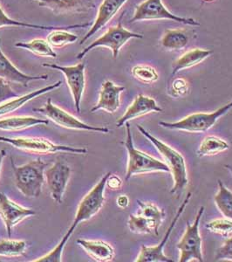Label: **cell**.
I'll return each mask as SVG.
<instances>
[{
  "mask_svg": "<svg viewBox=\"0 0 232 262\" xmlns=\"http://www.w3.org/2000/svg\"><path fill=\"white\" fill-rule=\"evenodd\" d=\"M45 176L53 200L62 204L63 195L71 177V168L65 163L57 162L45 171Z\"/></svg>",
  "mask_w": 232,
  "mask_h": 262,
  "instance_id": "cell-13",
  "label": "cell"
},
{
  "mask_svg": "<svg viewBox=\"0 0 232 262\" xmlns=\"http://www.w3.org/2000/svg\"><path fill=\"white\" fill-rule=\"evenodd\" d=\"M124 90V86H116L110 81H105L101 86L98 103L92 107L91 112L104 110L108 113H114L120 107V95Z\"/></svg>",
  "mask_w": 232,
  "mask_h": 262,
  "instance_id": "cell-18",
  "label": "cell"
},
{
  "mask_svg": "<svg viewBox=\"0 0 232 262\" xmlns=\"http://www.w3.org/2000/svg\"><path fill=\"white\" fill-rule=\"evenodd\" d=\"M206 228L212 232L226 237L232 232V221L228 217L217 219L208 222Z\"/></svg>",
  "mask_w": 232,
  "mask_h": 262,
  "instance_id": "cell-35",
  "label": "cell"
},
{
  "mask_svg": "<svg viewBox=\"0 0 232 262\" xmlns=\"http://www.w3.org/2000/svg\"><path fill=\"white\" fill-rule=\"evenodd\" d=\"M27 242L24 241L3 239L0 242V256H22L25 255Z\"/></svg>",
  "mask_w": 232,
  "mask_h": 262,
  "instance_id": "cell-31",
  "label": "cell"
},
{
  "mask_svg": "<svg viewBox=\"0 0 232 262\" xmlns=\"http://www.w3.org/2000/svg\"><path fill=\"white\" fill-rule=\"evenodd\" d=\"M204 212V207L202 206L197 212L196 220L192 225L187 223V228L182 239L176 247L180 250V262H189L191 260L202 262V238L200 236V221Z\"/></svg>",
  "mask_w": 232,
  "mask_h": 262,
  "instance_id": "cell-8",
  "label": "cell"
},
{
  "mask_svg": "<svg viewBox=\"0 0 232 262\" xmlns=\"http://www.w3.org/2000/svg\"><path fill=\"white\" fill-rule=\"evenodd\" d=\"M127 138H126V149L128 150V162L125 179L128 181L132 177L139 174L149 172H170V168L164 162L160 161L144 152L134 148L131 128L128 122L126 123Z\"/></svg>",
  "mask_w": 232,
  "mask_h": 262,
  "instance_id": "cell-3",
  "label": "cell"
},
{
  "mask_svg": "<svg viewBox=\"0 0 232 262\" xmlns=\"http://www.w3.org/2000/svg\"><path fill=\"white\" fill-rule=\"evenodd\" d=\"M153 112L161 113L163 110L158 106L154 99L143 95H138L133 101V103L128 107L125 114L118 119L116 122V126L117 128H120L130 120L135 119L137 117L145 116L147 114Z\"/></svg>",
  "mask_w": 232,
  "mask_h": 262,
  "instance_id": "cell-16",
  "label": "cell"
},
{
  "mask_svg": "<svg viewBox=\"0 0 232 262\" xmlns=\"http://www.w3.org/2000/svg\"><path fill=\"white\" fill-rule=\"evenodd\" d=\"M89 23L81 25H72V26H66V27H54V26H40V25L29 24V23H25L20 21L14 20L9 18L6 15V12H4L3 9L0 6V28L3 27H27V28H34V29H41V30H67V29H73V28H83V27H88Z\"/></svg>",
  "mask_w": 232,
  "mask_h": 262,
  "instance_id": "cell-24",
  "label": "cell"
},
{
  "mask_svg": "<svg viewBox=\"0 0 232 262\" xmlns=\"http://www.w3.org/2000/svg\"><path fill=\"white\" fill-rule=\"evenodd\" d=\"M137 128L155 146V149H157L161 158H164L165 161L164 163L170 168V172L174 179V186L171 189L170 193L176 194L179 196L189 184L184 158L178 151H176V149L157 139L142 126L138 124Z\"/></svg>",
  "mask_w": 232,
  "mask_h": 262,
  "instance_id": "cell-1",
  "label": "cell"
},
{
  "mask_svg": "<svg viewBox=\"0 0 232 262\" xmlns=\"http://www.w3.org/2000/svg\"><path fill=\"white\" fill-rule=\"evenodd\" d=\"M18 96V94L12 90L9 81L0 78V105L12 99L17 98Z\"/></svg>",
  "mask_w": 232,
  "mask_h": 262,
  "instance_id": "cell-36",
  "label": "cell"
},
{
  "mask_svg": "<svg viewBox=\"0 0 232 262\" xmlns=\"http://www.w3.org/2000/svg\"><path fill=\"white\" fill-rule=\"evenodd\" d=\"M48 164L40 158L28 164L18 166L12 158V167L14 173L16 187L27 198H39L45 181V169Z\"/></svg>",
  "mask_w": 232,
  "mask_h": 262,
  "instance_id": "cell-2",
  "label": "cell"
},
{
  "mask_svg": "<svg viewBox=\"0 0 232 262\" xmlns=\"http://www.w3.org/2000/svg\"><path fill=\"white\" fill-rule=\"evenodd\" d=\"M218 186L219 191L215 196V204L224 217L232 221V192L221 180H218Z\"/></svg>",
  "mask_w": 232,
  "mask_h": 262,
  "instance_id": "cell-29",
  "label": "cell"
},
{
  "mask_svg": "<svg viewBox=\"0 0 232 262\" xmlns=\"http://www.w3.org/2000/svg\"><path fill=\"white\" fill-rule=\"evenodd\" d=\"M34 112H39L42 115L53 121L57 125L69 129H77V130L94 131L100 133H108L109 129L106 127H97V126L88 125L85 122L67 113L62 108L57 107L52 102V99H48L45 107L33 108Z\"/></svg>",
  "mask_w": 232,
  "mask_h": 262,
  "instance_id": "cell-9",
  "label": "cell"
},
{
  "mask_svg": "<svg viewBox=\"0 0 232 262\" xmlns=\"http://www.w3.org/2000/svg\"><path fill=\"white\" fill-rule=\"evenodd\" d=\"M170 19L189 26H200L199 22L194 18H182L173 14L166 9L161 0H146L136 6L135 12L130 23L141 20H158Z\"/></svg>",
  "mask_w": 232,
  "mask_h": 262,
  "instance_id": "cell-10",
  "label": "cell"
},
{
  "mask_svg": "<svg viewBox=\"0 0 232 262\" xmlns=\"http://www.w3.org/2000/svg\"><path fill=\"white\" fill-rule=\"evenodd\" d=\"M206 2H212V1H214V0H204Z\"/></svg>",
  "mask_w": 232,
  "mask_h": 262,
  "instance_id": "cell-43",
  "label": "cell"
},
{
  "mask_svg": "<svg viewBox=\"0 0 232 262\" xmlns=\"http://www.w3.org/2000/svg\"><path fill=\"white\" fill-rule=\"evenodd\" d=\"M79 37L63 29L53 30L48 36V41L53 48H62L77 41Z\"/></svg>",
  "mask_w": 232,
  "mask_h": 262,
  "instance_id": "cell-32",
  "label": "cell"
},
{
  "mask_svg": "<svg viewBox=\"0 0 232 262\" xmlns=\"http://www.w3.org/2000/svg\"><path fill=\"white\" fill-rule=\"evenodd\" d=\"M187 90V82L184 80L178 79L173 83V91L176 92V95H184Z\"/></svg>",
  "mask_w": 232,
  "mask_h": 262,
  "instance_id": "cell-38",
  "label": "cell"
},
{
  "mask_svg": "<svg viewBox=\"0 0 232 262\" xmlns=\"http://www.w3.org/2000/svg\"><path fill=\"white\" fill-rule=\"evenodd\" d=\"M232 108V101L224 105L212 113H196L186 116L183 119L176 122H159L163 128L190 132V133H204L212 128L222 116L226 115Z\"/></svg>",
  "mask_w": 232,
  "mask_h": 262,
  "instance_id": "cell-4",
  "label": "cell"
},
{
  "mask_svg": "<svg viewBox=\"0 0 232 262\" xmlns=\"http://www.w3.org/2000/svg\"><path fill=\"white\" fill-rule=\"evenodd\" d=\"M60 86H61V81H57L55 83L35 90V91L29 93L27 95H25V96H18L17 98L12 99L10 101H6V102H4V103L0 105V116L14 112L18 108H20L21 107H23L27 102L32 101L33 99L41 96V95H44L45 93H49L53 91V90H56Z\"/></svg>",
  "mask_w": 232,
  "mask_h": 262,
  "instance_id": "cell-20",
  "label": "cell"
},
{
  "mask_svg": "<svg viewBox=\"0 0 232 262\" xmlns=\"http://www.w3.org/2000/svg\"><path fill=\"white\" fill-rule=\"evenodd\" d=\"M112 173L107 172L101 178V180L91 189V191L84 196L78 206L75 221L68 231L74 232L75 228L82 221H88L98 213L105 202L104 191L107 185V180Z\"/></svg>",
  "mask_w": 232,
  "mask_h": 262,
  "instance_id": "cell-7",
  "label": "cell"
},
{
  "mask_svg": "<svg viewBox=\"0 0 232 262\" xmlns=\"http://www.w3.org/2000/svg\"><path fill=\"white\" fill-rule=\"evenodd\" d=\"M191 196L192 193H188L186 199L182 203L181 206L179 207L178 211L176 212V215L174 217L172 222L170 224V227L167 230L166 233L164 238H163V242L160 244L155 246V247H146V246H142L141 248V252L139 253V255L137 256V259H135L136 262H172L173 260L164 254V248L165 247L168 239L170 238V234L172 232L174 227L176 226L177 221H179V219L181 217V215L182 214V212H184L186 206H188V204L191 200Z\"/></svg>",
  "mask_w": 232,
  "mask_h": 262,
  "instance_id": "cell-12",
  "label": "cell"
},
{
  "mask_svg": "<svg viewBox=\"0 0 232 262\" xmlns=\"http://www.w3.org/2000/svg\"><path fill=\"white\" fill-rule=\"evenodd\" d=\"M132 75L143 83H153L158 80L157 72L149 66H135L132 69Z\"/></svg>",
  "mask_w": 232,
  "mask_h": 262,
  "instance_id": "cell-33",
  "label": "cell"
},
{
  "mask_svg": "<svg viewBox=\"0 0 232 262\" xmlns=\"http://www.w3.org/2000/svg\"><path fill=\"white\" fill-rule=\"evenodd\" d=\"M215 259L216 260L225 259V260L232 261V237L228 238L226 242L223 243V246L217 250Z\"/></svg>",
  "mask_w": 232,
  "mask_h": 262,
  "instance_id": "cell-37",
  "label": "cell"
},
{
  "mask_svg": "<svg viewBox=\"0 0 232 262\" xmlns=\"http://www.w3.org/2000/svg\"><path fill=\"white\" fill-rule=\"evenodd\" d=\"M128 227L132 232L139 234H152L153 232L158 236V227L153 220L143 217L141 215H130L128 220Z\"/></svg>",
  "mask_w": 232,
  "mask_h": 262,
  "instance_id": "cell-25",
  "label": "cell"
},
{
  "mask_svg": "<svg viewBox=\"0 0 232 262\" xmlns=\"http://www.w3.org/2000/svg\"><path fill=\"white\" fill-rule=\"evenodd\" d=\"M49 120L39 119L33 116H13L0 120V130H23L33 126L48 125Z\"/></svg>",
  "mask_w": 232,
  "mask_h": 262,
  "instance_id": "cell-22",
  "label": "cell"
},
{
  "mask_svg": "<svg viewBox=\"0 0 232 262\" xmlns=\"http://www.w3.org/2000/svg\"><path fill=\"white\" fill-rule=\"evenodd\" d=\"M33 209L26 208L10 200L5 193H0V217L6 226L8 237L11 238L13 227L26 217L35 215Z\"/></svg>",
  "mask_w": 232,
  "mask_h": 262,
  "instance_id": "cell-14",
  "label": "cell"
},
{
  "mask_svg": "<svg viewBox=\"0 0 232 262\" xmlns=\"http://www.w3.org/2000/svg\"><path fill=\"white\" fill-rule=\"evenodd\" d=\"M0 142L7 143L15 147L16 149H22L25 151L34 152L40 154H51L56 152H69L73 154H86V148L66 146L55 144L44 138H33V137H0Z\"/></svg>",
  "mask_w": 232,
  "mask_h": 262,
  "instance_id": "cell-6",
  "label": "cell"
},
{
  "mask_svg": "<svg viewBox=\"0 0 232 262\" xmlns=\"http://www.w3.org/2000/svg\"><path fill=\"white\" fill-rule=\"evenodd\" d=\"M122 182L119 177L112 175L108 177L107 180V186L111 190H118L122 186Z\"/></svg>",
  "mask_w": 232,
  "mask_h": 262,
  "instance_id": "cell-39",
  "label": "cell"
},
{
  "mask_svg": "<svg viewBox=\"0 0 232 262\" xmlns=\"http://www.w3.org/2000/svg\"><path fill=\"white\" fill-rule=\"evenodd\" d=\"M0 78L7 81L22 84L23 86H27L31 81H47L48 75L32 76L22 73L10 61L9 59L4 54L0 48Z\"/></svg>",
  "mask_w": 232,
  "mask_h": 262,
  "instance_id": "cell-19",
  "label": "cell"
},
{
  "mask_svg": "<svg viewBox=\"0 0 232 262\" xmlns=\"http://www.w3.org/2000/svg\"><path fill=\"white\" fill-rule=\"evenodd\" d=\"M6 152L5 149L0 150V173H1V168H2V163H3L4 158H6Z\"/></svg>",
  "mask_w": 232,
  "mask_h": 262,
  "instance_id": "cell-41",
  "label": "cell"
},
{
  "mask_svg": "<svg viewBox=\"0 0 232 262\" xmlns=\"http://www.w3.org/2000/svg\"><path fill=\"white\" fill-rule=\"evenodd\" d=\"M124 16V12L122 13L119 22L114 27L108 28V30L104 33V35L101 36L96 41L92 42L87 48H84L80 54L77 55L78 60L83 59L90 51L98 48V47H106L112 51L113 56L116 59L119 55L121 48L125 45L126 43L131 39H143V36L138 33H132L125 29L122 26V18Z\"/></svg>",
  "mask_w": 232,
  "mask_h": 262,
  "instance_id": "cell-5",
  "label": "cell"
},
{
  "mask_svg": "<svg viewBox=\"0 0 232 262\" xmlns=\"http://www.w3.org/2000/svg\"><path fill=\"white\" fill-rule=\"evenodd\" d=\"M116 202H117V205H118L121 208H126V207L128 206L129 200H128V196H126V195H122V196H118Z\"/></svg>",
  "mask_w": 232,
  "mask_h": 262,
  "instance_id": "cell-40",
  "label": "cell"
},
{
  "mask_svg": "<svg viewBox=\"0 0 232 262\" xmlns=\"http://www.w3.org/2000/svg\"><path fill=\"white\" fill-rule=\"evenodd\" d=\"M127 1L128 0H103L99 7L96 21L90 30L81 39V45L89 39L90 37L95 35L101 28H103L117 14V12H119V10Z\"/></svg>",
  "mask_w": 232,
  "mask_h": 262,
  "instance_id": "cell-17",
  "label": "cell"
},
{
  "mask_svg": "<svg viewBox=\"0 0 232 262\" xmlns=\"http://www.w3.org/2000/svg\"><path fill=\"white\" fill-rule=\"evenodd\" d=\"M226 168L229 170V171H230V172H231L232 174V166H230V165H227Z\"/></svg>",
  "mask_w": 232,
  "mask_h": 262,
  "instance_id": "cell-42",
  "label": "cell"
},
{
  "mask_svg": "<svg viewBox=\"0 0 232 262\" xmlns=\"http://www.w3.org/2000/svg\"><path fill=\"white\" fill-rule=\"evenodd\" d=\"M15 47L30 51L38 56L48 57L53 59H55L57 57V54L53 49V47L45 39H35L29 42H17Z\"/></svg>",
  "mask_w": 232,
  "mask_h": 262,
  "instance_id": "cell-26",
  "label": "cell"
},
{
  "mask_svg": "<svg viewBox=\"0 0 232 262\" xmlns=\"http://www.w3.org/2000/svg\"><path fill=\"white\" fill-rule=\"evenodd\" d=\"M229 145L225 141L217 137L210 136L202 140L197 150V155L199 157L217 155L221 152L229 149Z\"/></svg>",
  "mask_w": 232,
  "mask_h": 262,
  "instance_id": "cell-27",
  "label": "cell"
},
{
  "mask_svg": "<svg viewBox=\"0 0 232 262\" xmlns=\"http://www.w3.org/2000/svg\"><path fill=\"white\" fill-rule=\"evenodd\" d=\"M39 6L48 8L55 14L84 13L96 8L94 0H34Z\"/></svg>",
  "mask_w": 232,
  "mask_h": 262,
  "instance_id": "cell-15",
  "label": "cell"
},
{
  "mask_svg": "<svg viewBox=\"0 0 232 262\" xmlns=\"http://www.w3.org/2000/svg\"><path fill=\"white\" fill-rule=\"evenodd\" d=\"M137 203L140 206L138 215L153 220L158 227H161V223L166 215L164 209L158 208L157 206H155L152 203L143 202L141 200H137Z\"/></svg>",
  "mask_w": 232,
  "mask_h": 262,
  "instance_id": "cell-30",
  "label": "cell"
},
{
  "mask_svg": "<svg viewBox=\"0 0 232 262\" xmlns=\"http://www.w3.org/2000/svg\"><path fill=\"white\" fill-rule=\"evenodd\" d=\"M212 54V51L200 48H195L189 51L174 62L172 66V75H176V73L183 69H190L194 66L198 65Z\"/></svg>",
  "mask_w": 232,
  "mask_h": 262,
  "instance_id": "cell-23",
  "label": "cell"
},
{
  "mask_svg": "<svg viewBox=\"0 0 232 262\" xmlns=\"http://www.w3.org/2000/svg\"><path fill=\"white\" fill-rule=\"evenodd\" d=\"M43 67L49 69H55L62 72L65 75L69 90L75 101V108L78 113H81V102L85 90V69L86 64L80 63L71 67H62L57 64H48L44 63Z\"/></svg>",
  "mask_w": 232,
  "mask_h": 262,
  "instance_id": "cell-11",
  "label": "cell"
},
{
  "mask_svg": "<svg viewBox=\"0 0 232 262\" xmlns=\"http://www.w3.org/2000/svg\"><path fill=\"white\" fill-rule=\"evenodd\" d=\"M77 244L80 245L87 254L97 261H111L114 256L113 247L107 242L78 239Z\"/></svg>",
  "mask_w": 232,
  "mask_h": 262,
  "instance_id": "cell-21",
  "label": "cell"
},
{
  "mask_svg": "<svg viewBox=\"0 0 232 262\" xmlns=\"http://www.w3.org/2000/svg\"><path fill=\"white\" fill-rule=\"evenodd\" d=\"M73 232L67 231L60 243L57 245L56 247L51 251L50 253L45 254V256L41 257L39 259L33 260V262H61L62 261V253L65 246L68 242Z\"/></svg>",
  "mask_w": 232,
  "mask_h": 262,
  "instance_id": "cell-34",
  "label": "cell"
},
{
  "mask_svg": "<svg viewBox=\"0 0 232 262\" xmlns=\"http://www.w3.org/2000/svg\"><path fill=\"white\" fill-rule=\"evenodd\" d=\"M189 38L184 31H165L161 43L163 48L168 50H181L187 46Z\"/></svg>",
  "mask_w": 232,
  "mask_h": 262,
  "instance_id": "cell-28",
  "label": "cell"
}]
</instances>
